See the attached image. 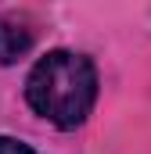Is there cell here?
<instances>
[{
    "instance_id": "cell-1",
    "label": "cell",
    "mask_w": 151,
    "mask_h": 154,
    "mask_svg": "<svg viewBox=\"0 0 151 154\" xmlns=\"http://www.w3.org/2000/svg\"><path fill=\"white\" fill-rule=\"evenodd\" d=\"M25 100L58 129H76L94 111L97 72L94 61L76 50H50L40 57L25 79Z\"/></svg>"
},
{
    "instance_id": "cell-2",
    "label": "cell",
    "mask_w": 151,
    "mask_h": 154,
    "mask_svg": "<svg viewBox=\"0 0 151 154\" xmlns=\"http://www.w3.org/2000/svg\"><path fill=\"white\" fill-rule=\"evenodd\" d=\"M33 47V29L18 18H0V65H14Z\"/></svg>"
},
{
    "instance_id": "cell-3",
    "label": "cell",
    "mask_w": 151,
    "mask_h": 154,
    "mask_svg": "<svg viewBox=\"0 0 151 154\" xmlns=\"http://www.w3.org/2000/svg\"><path fill=\"white\" fill-rule=\"evenodd\" d=\"M0 154H36L29 143L22 140H11V136H0Z\"/></svg>"
}]
</instances>
